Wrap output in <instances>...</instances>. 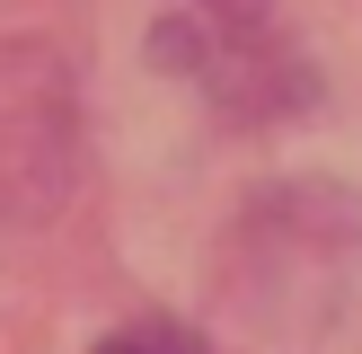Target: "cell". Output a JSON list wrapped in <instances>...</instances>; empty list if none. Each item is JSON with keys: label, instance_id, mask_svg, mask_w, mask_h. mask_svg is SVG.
Listing matches in <instances>:
<instances>
[{"label": "cell", "instance_id": "6da1fadb", "mask_svg": "<svg viewBox=\"0 0 362 354\" xmlns=\"http://www.w3.org/2000/svg\"><path fill=\"white\" fill-rule=\"evenodd\" d=\"M98 354H212V346L194 328H177V319H141V328H115Z\"/></svg>", "mask_w": 362, "mask_h": 354}, {"label": "cell", "instance_id": "7a4b0ae2", "mask_svg": "<svg viewBox=\"0 0 362 354\" xmlns=\"http://www.w3.org/2000/svg\"><path fill=\"white\" fill-rule=\"evenodd\" d=\"M204 9H221V18H257L265 0H204Z\"/></svg>", "mask_w": 362, "mask_h": 354}]
</instances>
